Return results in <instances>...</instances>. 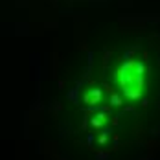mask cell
Returning <instances> with one entry per match:
<instances>
[{
    "label": "cell",
    "instance_id": "cell-2",
    "mask_svg": "<svg viewBox=\"0 0 160 160\" xmlns=\"http://www.w3.org/2000/svg\"><path fill=\"white\" fill-rule=\"evenodd\" d=\"M83 101L87 105H98V103H101L103 101V90L101 88H88V90H85Z\"/></svg>",
    "mask_w": 160,
    "mask_h": 160
},
{
    "label": "cell",
    "instance_id": "cell-3",
    "mask_svg": "<svg viewBox=\"0 0 160 160\" xmlns=\"http://www.w3.org/2000/svg\"><path fill=\"white\" fill-rule=\"evenodd\" d=\"M105 122H107L105 114H98V116H94V120H92V125H94V127H101Z\"/></svg>",
    "mask_w": 160,
    "mask_h": 160
},
{
    "label": "cell",
    "instance_id": "cell-1",
    "mask_svg": "<svg viewBox=\"0 0 160 160\" xmlns=\"http://www.w3.org/2000/svg\"><path fill=\"white\" fill-rule=\"evenodd\" d=\"M114 81L125 98L138 99L147 90V68L140 61L131 59L118 68Z\"/></svg>",
    "mask_w": 160,
    "mask_h": 160
}]
</instances>
